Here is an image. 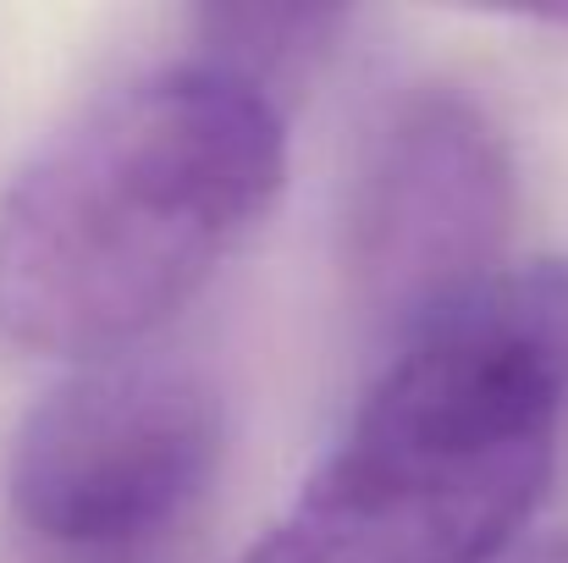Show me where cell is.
<instances>
[{"label":"cell","instance_id":"3957f363","mask_svg":"<svg viewBox=\"0 0 568 563\" xmlns=\"http://www.w3.org/2000/svg\"><path fill=\"white\" fill-rule=\"evenodd\" d=\"M226 453L221 386L189 360L116 354L50 386L6 453L17 525L61 553H133L210 492Z\"/></svg>","mask_w":568,"mask_h":563},{"label":"cell","instance_id":"7a4b0ae2","mask_svg":"<svg viewBox=\"0 0 568 563\" xmlns=\"http://www.w3.org/2000/svg\"><path fill=\"white\" fill-rule=\"evenodd\" d=\"M568 260L503 265L397 338L337 448L237 563H497L558 470Z\"/></svg>","mask_w":568,"mask_h":563},{"label":"cell","instance_id":"277c9868","mask_svg":"<svg viewBox=\"0 0 568 563\" xmlns=\"http://www.w3.org/2000/svg\"><path fill=\"white\" fill-rule=\"evenodd\" d=\"M519 172L491 111L453 89L397 94L359 144L343 204V277L365 321L408 338L503 271Z\"/></svg>","mask_w":568,"mask_h":563},{"label":"cell","instance_id":"5b68a950","mask_svg":"<svg viewBox=\"0 0 568 563\" xmlns=\"http://www.w3.org/2000/svg\"><path fill=\"white\" fill-rule=\"evenodd\" d=\"M354 17L337 6H210L193 11V56L248 78L271 100L304 83L343 39Z\"/></svg>","mask_w":568,"mask_h":563},{"label":"cell","instance_id":"8992f818","mask_svg":"<svg viewBox=\"0 0 568 563\" xmlns=\"http://www.w3.org/2000/svg\"><path fill=\"white\" fill-rule=\"evenodd\" d=\"M508 563H568V542H547V547L519 553V559H508Z\"/></svg>","mask_w":568,"mask_h":563},{"label":"cell","instance_id":"6da1fadb","mask_svg":"<svg viewBox=\"0 0 568 563\" xmlns=\"http://www.w3.org/2000/svg\"><path fill=\"white\" fill-rule=\"evenodd\" d=\"M287 183L282 100L183 56L78 105L0 188V343L116 360L237 254Z\"/></svg>","mask_w":568,"mask_h":563}]
</instances>
